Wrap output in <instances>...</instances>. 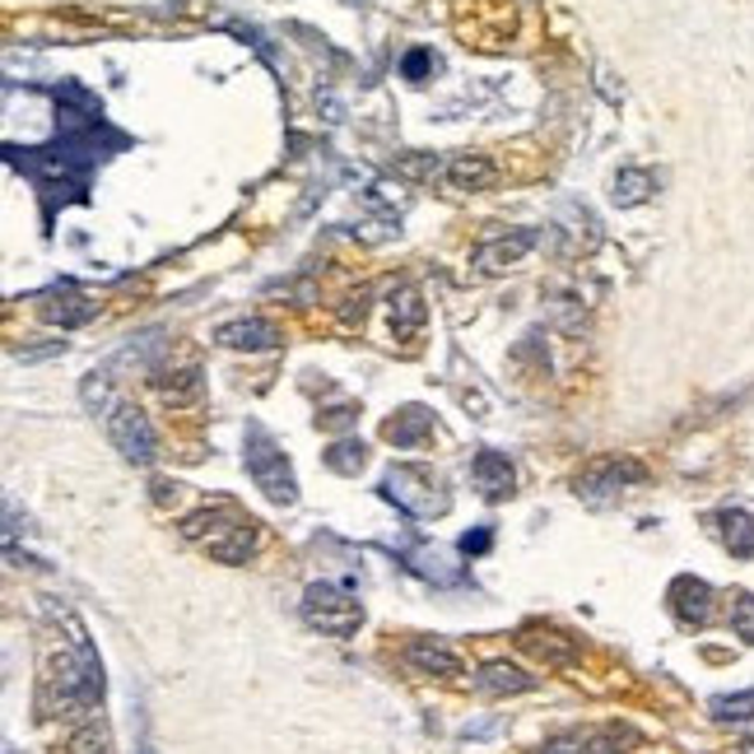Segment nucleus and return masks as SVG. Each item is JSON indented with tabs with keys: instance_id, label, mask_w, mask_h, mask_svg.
Returning <instances> with one entry per match:
<instances>
[{
	"instance_id": "2",
	"label": "nucleus",
	"mask_w": 754,
	"mask_h": 754,
	"mask_svg": "<svg viewBox=\"0 0 754 754\" xmlns=\"http://www.w3.org/2000/svg\"><path fill=\"white\" fill-rule=\"evenodd\" d=\"M243 461H247L252 484L262 489L271 503H280V508H294L298 503L294 466H290V457L280 452V443L262 424H247V433H243Z\"/></svg>"
},
{
	"instance_id": "22",
	"label": "nucleus",
	"mask_w": 754,
	"mask_h": 754,
	"mask_svg": "<svg viewBox=\"0 0 754 754\" xmlns=\"http://www.w3.org/2000/svg\"><path fill=\"white\" fill-rule=\"evenodd\" d=\"M322 461L335 476H359L363 466H369V448H363V438H341V443H331L322 452Z\"/></svg>"
},
{
	"instance_id": "21",
	"label": "nucleus",
	"mask_w": 754,
	"mask_h": 754,
	"mask_svg": "<svg viewBox=\"0 0 754 754\" xmlns=\"http://www.w3.org/2000/svg\"><path fill=\"white\" fill-rule=\"evenodd\" d=\"M149 382H154V392H159L164 401H173V405H187V401L200 396V369L196 363L192 369H182V373H154Z\"/></svg>"
},
{
	"instance_id": "8",
	"label": "nucleus",
	"mask_w": 754,
	"mask_h": 754,
	"mask_svg": "<svg viewBox=\"0 0 754 754\" xmlns=\"http://www.w3.org/2000/svg\"><path fill=\"white\" fill-rule=\"evenodd\" d=\"M666 606H670L675 619L685 624V629H704V624L713 619V587L704 578H694V574H680L666 587Z\"/></svg>"
},
{
	"instance_id": "19",
	"label": "nucleus",
	"mask_w": 754,
	"mask_h": 754,
	"mask_svg": "<svg viewBox=\"0 0 754 754\" xmlns=\"http://www.w3.org/2000/svg\"><path fill=\"white\" fill-rule=\"evenodd\" d=\"M717 536L736 559H754V517L745 508H722L717 512Z\"/></svg>"
},
{
	"instance_id": "14",
	"label": "nucleus",
	"mask_w": 754,
	"mask_h": 754,
	"mask_svg": "<svg viewBox=\"0 0 754 754\" xmlns=\"http://www.w3.org/2000/svg\"><path fill=\"white\" fill-rule=\"evenodd\" d=\"M443 182L452 192H489L493 182H499V164H493L489 154H452Z\"/></svg>"
},
{
	"instance_id": "33",
	"label": "nucleus",
	"mask_w": 754,
	"mask_h": 754,
	"mask_svg": "<svg viewBox=\"0 0 754 754\" xmlns=\"http://www.w3.org/2000/svg\"><path fill=\"white\" fill-rule=\"evenodd\" d=\"M489 545H493V531H489V527L466 531V536H461V555H489Z\"/></svg>"
},
{
	"instance_id": "36",
	"label": "nucleus",
	"mask_w": 754,
	"mask_h": 754,
	"mask_svg": "<svg viewBox=\"0 0 754 754\" xmlns=\"http://www.w3.org/2000/svg\"><path fill=\"white\" fill-rule=\"evenodd\" d=\"M745 754H754V741H750V745H745Z\"/></svg>"
},
{
	"instance_id": "34",
	"label": "nucleus",
	"mask_w": 754,
	"mask_h": 754,
	"mask_svg": "<svg viewBox=\"0 0 754 754\" xmlns=\"http://www.w3.org/2000/svg\"><path fill=\"white\" fill-rule=\"evenodd\" d=\"M545 754H587V741L582 736H555L545 745Z\"/></svg>"
},
{
	"instance_id": "1",
	"label": "nucleus",
	"mask_w": 754,
	"mask_h": 754,
	"mask_svg": "<svg viewBox=\"0 0 754 754\" xmlns=\"http://www.w3.org/2000/svg\"><path fill=\"white\" fill-rule=\"evenodd\" d=\"M70 624V643L51 657L47 675H42V708L51 717H80L89 722L102 708V694H108V680H102V662L94 653V643L85 634L80 619Z\"/></svg>"
},
{
	"instance_id": "24",
	"label": "nucleus",
	"mask_w": 754,
	"mask_h": 754,
	"mask_svg": "<svg viewBox=\"0 0 754 754\" xmlns=\"http://www.w3.org/2000/svg\"><path fill=\"white\" fill-rule=\"evenodd\" d=\"M610 196H615V205H624V210H629V205H643L647 196H653V173L647 168H619Z\"/></svg>"
},
{
	"instance_id": "10",
	"label": "nucleus",
	"mask_w": 754,
	"mask_h": 754,
	"mask_svg": "<svg viewBox=\"0 0 754 754\" xmlns=\"http://www.w3.org/2000/svg\"><path fill=\"white\" fill-rule=\"evenodd\" d=\"M471 480H476V489L484 493L489 503H503V499H512V493H517V471H512V461H508L503 452H493V448L476 452V461H471Z\"/></svg>"
},
{
	"instance_id": "17",
	"label": "nucleus",
	"mask_w": 754,
	"mask_h": 754,
	"mask_svg": "<svg viewBox=\"0 0 754 754\" xmlns=\"http://www.w3.org/2000/svg\"><path fill=\"white\" fill-rule=\"evenodd\" d=\"M42 317H47L51 326H61V331H75V326H85V322L98 317V303L66 290V294H51V298L42 303Z\"/></svg>"
},
{
	"instance_id": "16",
	"label": "nucleus",
	"mask_w": 754,
	"mask_h": 754,
	"mask_svg": "<svg viewBox=\"0 0 754 754\" xmlns=\"http://www.w3.org/2000/svg\"><path fill=\"white\" fill-rule=\"evenodd\" d=\"M429 433H433V414L424 405H401L396 420L382 424V438L386 443H396V448H420Z\"/></svg>"
},
{
	"instance_id": "29",
	"label": "nucleus",
	"mask_w": 754,
	"mask_h": 754,
	"mask_svg": "<svg viewBox=\"0 0 754 754\" xmlns=\"http://www.w3.org/2000/svg\"><path fill=\"white\" fill-rule=\"evenodd\" d=\"M108 392H112V363H102V369H94L89 378H85V386H80V401H85V410H102L108 405Z\"/></svg>"
},
{
	"instance_id": "11",
	"label": "nucleus",
	"mask_w": 754,
	"mask_h": 754,
	"mask_svg": "<svg viewBox=\"0 0 754 754\" xmlns=\"http://www.w3.org/2000/svg\"><path fill=\"white\" fill-rule=\"evenodd\" d=\"M405 666L410 670H420V675H438V680H457L461 675V657L452 653V647L443 638H410L405 643Z\"/></svg>"
},
{
	"instance_id": "13",
	"label": "nucleus",
	"mask_w": 754,
	"mask_h": 754,
	"mask_svg": "<svg viewBox=\"0 0 754 754\" xmlns=\"http://www.w3.org/2000/svg\"><path fill=\"white\" fill-rule=\"evenodd\" d=\"M205 550H210V559H219V564H247L256 555V522L252 517H233L224 531H215L210 540H205Z\"/></svg>"
},
{
	"instance_id": "20",
	"label": "nucleus",
	"mask_w": 754,
	"mask_h": 754,
	"mask_svg": "<svg viewBox=\"0 0 754 754\" xmlns=\"http://www.w3.org/2000/svg\"><path fill=\"white\" fill-rule=\"evenodd\" d=\"M401 559H405V568H410L414 578H424L433 587H457L461 582L457 568H448V559L438 555V550H429V545H414V550H405Z\"/></svg>"
},
{
	"instance_id": "30",
	"label": "nucleus",
	"mask_w": 754,
	"mask_h": 754,
	"mask_svg": "<svg viewBox=\"0 0 754 754\" xmlns=\"http://www.w3.org/2000/svg\"><path fill=\"white\" fill-rule=\"evenodd\" d=\"M732 634L741 643H754V591H736V601H732Z\"/></svg>"
},
{
	"instance_id": "4",
	"label": "nucleus",
	"mask_w": 754,
	"mask_h": 754,
	"mask_svg": "<svg viewBox=\"0 0 754 754\" xmlns=\"http://www.w3.org/2000/svg\"><path fill=\"white\" fill-rule=\"evenodd\" d=\"M298 610H303L307 629L331 634V638H350V634H359V624H363V606L335 582H307Z\"/></svg>"
},
{
	"instance_id": "3",
	"label": "nucleus",
	"mask_w": 754,
	"mask_h": 754,
	"mask_svg": "<svg viewBox=\"0 0 754 754\" xmlns=\"http://www.w3.org/2000/svg\"><path fill=\"white\" fill-rule=\"evenodd\" d=\"M382 499L386 503H396L405 517H443L452 508V493L443 489V480H438L433 471H424V466H392V471L382 476Z\"/></svg>"
},
{
	"instance_id": "7",
	"label": "nucleus",
	"mask_w": 754,
	"mask_h": 754,
	"mask_svg": "<svg viewBox=\"0 0 754 754\" xmlns=\"http://www.w3.org/2000/svg\"><path fill=\"white\" fill-rule=\"evenodd\" d=\"M536 243H540V228H512V233H499V238H484L476 247V256H471V271L480 280L503 275V271H512L517 262H522Z\"/></svg>"
},
{
	"instance_id": "12",
	"label": "nucleus",
	"mask_w": 754,
	"mask_h": 754,
	"mask_svg": "<svg viewBox=\"0 0 754 754\" xmlns=\"http://www.w3.org/2000/svg\"><path fill=\"white\" fill-rule=\"evenodd\" d=\"M215 341L224 350H247V354H262V350H275L280 345V326L266 322V317H238V322H224L215 331Z\"/></svg>"
},
{
	"instance_id": "5",
	"label": "nucleus",
	"mask_w": 754,
	"mask_h": 754,
	"mask_svg": "<svg viewBox=\"0 0 754 754\" xmlns=\"http://www.w3.org/2000/svg\"><path fill=\"white\" fill-rule=\"evenodd\" d=\"M647 480V466L643 461H634V457H601V461H591L587 471L578 476V499L587 503V508H610V503H619L624 493H629L634 484H643Z\"/></svg>"
},
{
	"instance_id": "15",
	"label": "nucleus",
	"mask_w": 754,
	"mask_h": 754,
	"mask_svg": "<svg viewBox=\"0 0 754 754\" xmlns=\"http://www.w3.org/2000/svg\"><path fill=\"white\" fill-rule=\"evenodd\" d=\"M386 307H392V335H396V341H414V335L424 331V322H429V307H424V298H420V290H414V284H401V290H392Z\"/></svg>"
},
{
	"instance_id": "25",
	"label": "nucleus",
	"mask_w": 754,
	"mask_h": 754,
	"mask_svg": "<svg viewBox=\"0 0 754 754\" xmlns=\"http://www.w3.org/2000/svg\"><path fill=\"white\" fill-rule=\"evenodd\" d=\"M66 754H112V732H108V726H102L98 717H89V722H80V726L70 732Z\"/></svg>"
},
{
	"instance_id": "9",
	"label": "nucleus",
	"mask_w": 754,
	"mask_h": 754,
	"mask_svg": "<svg viewBox=\"0 0 754 754\" xmlns=\"http://www.w3.org/2000/svg\"><path fill=\"white\" fill-rule=\"evenodd\" d=\"M476 689H480L484 698H512V694H531V689H540V675H531V670H522L517 662L499 657V662H484V666H480Z\"/></svg>"
},
{
	"instance_id": "31",
	"label": "nucleus",
	"mask_w": 754,
	"mask_h": 754,
	"mask_svg": "<svg viewBox=\"0 0 754 754\" xmlns=\"http://www.w3.org/2000/svg\"><path fill=\"white\" fill-rule=\"evenodd\" d=\"M354 420H359V405H331V410L317 414V424H322V429H350Z\"/></svg>"
},
{
	"instance_id": "6",
	"label": "nucleus",
	"mask_w": 754,
	"mask_h": 754,
	"mask_svg": "<svg viewBox=\"0 0 754 754\" xmlns=\"http://www.w3.org/2000/svg\"><path fill=\"white\" fill-rule=\"evenodd\" d=\"M108 438H112V448L131 466H154V461H159V433H154L149 414L140 405H131V401H117L112 405Z\"/></svg>"
},
{
	"instance_id": "35",
	"label": "nucleus",
	"mask_w": 754,
	"mask_h": 754,
	"mask_svg": "<svg viewBox=\"0 0 754 754\" xmlns=\"http://www.w3.org/2000/svg\"><path fill=\"white\" fill-rule=\"evenodd\" d=\"M154 499H159V503H173V499H177V484H168V480H154Z\"/></svg>"
},
{
	"instance_id": "28",
	"label": "nucleus",
	"mask_w": 754,
	"mask_h": 754,
	"mask_svg": "<svg viewBox=\"0 0 754 754\" xmlns=\"http://www.w3.org/2000/svg\"><path fill=\"white\" fill-rule=\"evenodd\" d=\"M396 173H405V177H414V182H438L448 173V164L438 159V154H401V159L392 164Z\"/></svg>"
},
{
	"instance_id": "18",
	"label": "nucleus",
	"mask_w": 754,
	"mask_h": 754,
	"mask_svg": "<svg viewBox=\"0 0 754 754\" xmlns=\"http://www.w3.org/2000/svg\"><path fill=\"white\" fill-rule=\"evenodd\" d=\"M517 643H522L527 653H536L545 666H574L578 662V638H564V634H550V629H522Z\"/></svg>"
},
{
	"instance_id": "26",
	"label": "nucleus",
	"mask_w": 754,
	"mask_h": 754,
	"mask_svg": "<svg viewBox=\"0 0 754 754\" xmlns=\"http://www.w3.org/2000/svg\"><path fill=\"white\" fill-rule=\"evenodd\" d=\"M708 713H713L717 722H750V717H754V689H741V694H717L713 704H708Z\"/></svg>"
},
{
	"instance_id": "23",
	"label": "nucleus",
	"mask_w": 754,
	"mask_h": 754,
	"mask_svg": "<svg viewBox=\"0 0 754 754\" xmlns=\"http://www.w3.org/2000/svg\"><path fill=\"white\" fill-rule=\"evenodd\" d=\"M233 512L228 503H215V508H200V512H192V517H182V536L187 540H210L215 531H224L228 522H233Z\"/></svg>"
},
{
	"instance_id": "32",
	"label": "nucleus",
	"mask_w": 754,
	"mask_h": 754,
	"mask_svg": "<svg viewBox=\"0 0 754 754\" xmlns=\"http://www.w3.org/2000/svg\"><path fill=\"white\" fill-rule=\"evenodd\" d=\"M429 66H433V57H429V51H410V57L401 61V70H405V80H414V85H424V75H429Z\"/></svg>"
},
{
	"instance_id": "27",
	"label": "nucleus",
	"mask_w": 754,
	"mask_h": 754,
	"mask_svg": "<svg viewBox=\"0 0 754 754\" xmlns=\"http://www.w3.org/2000/svg\"><path fill=\"white\" fill-rule=\"evenodd\" d=\"M638 736L629 732V726H601L591 741H587V754H634Z\"/></svg>"
}]
</instances>
